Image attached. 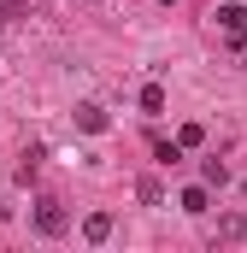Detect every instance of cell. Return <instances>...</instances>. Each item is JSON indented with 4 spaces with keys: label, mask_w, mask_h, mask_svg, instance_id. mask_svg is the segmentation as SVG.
I'll return each mask as SVG.
<instances>
[{
    "label": "cell",
    "mask_w": 247,
    "mask_h": 253,
    "mask_svg": "<svg viewBox=\"0 0 247 253\" xmlns=\"http://www.w3.org/2000/svg\"><path fill=\"white\" fill-rule=\"evenodd\" d=\"M36 230H41V236H65V206L53 200V194L36 200Z\"/></svg>",
    "instance_id": "obj_1"
},
{
    "label": "cell",
    "mask_w": 247,
    "mask_h": 253,
    "mask_svg": "<svg viewBox=\"0 0 247 253\" xmlns=\"http://www.w3.org/2000/svg\"><path fill=\"white\" fill-rule=\"evenodd\" d=\"M106 124H112V118H106V106H77V129H88V135H100Z\"/></svg>",
    "instance_id": "obj_2"
},
{
    "label": "cell",
    "mask_w": 247,
    "mask_h": 253,
    "mask_svg": "<svg viewBox=\"0 0 247 253\" xmlns=\"http://www.w3.org/2000/svg\"><path fill=\"white\" fill-rule=\"evenodd\" d=\"M82 236H88V242H106V236H112V212H88Z\"/></svg>",
    "instance_id": "obj_3"
},
{
    "label": "cell",
    "mask_w": 247,
    "mask_h": 253,
    "mask_svg": "<svg viewBox=\"0 0 247 253\" xmlns=\"http://www.w3.org/2000/svg\"><path fill=\"white\" fill-rule=\"evenodd\" d=\"M218 236H224V242H242V236H247V218H242V212H224V218H218Z\"/></svg>",
    "instance_id": "obj_4"
},
{
    "label": "cell",
    "mask_w": 247,
    "mask_h": 253,
    "mask_svg": "<svg viewBox=\"0 0 247 253\" xmlns=\"http://www.w3.org/2000/svg\"><path fill=\"white\" fill-rule=\"evenodd\" d=\"M218 24H224L230 36H242L247 30V6H218Z\"/></svg>",
    "instance_id": "obj_5"
},
{
    "label": "cell",
    "mask_w": 247,
    "mask_h": 253,
    "mask_svg": "<svg viewBox=\"0 0 247 253\" xmlns=\"http://www.w3.org/2000/svg\"><path fill=\"white\" fill-rule=\"evenodd\" d=\"M200 177H206L212 189H224V183H230V165H224V159H206V165H200Z\"/></svg>",
    "instance_id": "obj_6"
},
{
    "label": "cell",
    "mask_w": 247,
    "mask_h": 253,
    "mask_svg": "<svg viewBox=\"0 0 247 253\" xmlns=\"http://www.w3.org/2000/svg\"><path fill=\"white\" fill-rule=\"evenodd\" d=\"M141 112H165V88H159V83L141 88Z\"/></svg>",
    "instance_id": "obj_7"
},
{
    "label": "cell",
    "mask_w": 247,
    "mask_h": 253,
    "mask_svg": "<svg viewBox=\"0 0 247 253\" xmlns=\"http://www.w3.org/2000/svg\"><path fill=\"white\" fill-rule=\"evenodd\" d=\"M200 141H206V124H183L177 129V147H200Z\"/></svg>",
    "instance_id": "obj_8"
},
{
    "label": "cell",
    "mask_w": 247,
    "mask_h": 253,
    "mask_svg": "<svg viewBox=\"0 0 247 253\" xmlns=\"http://www.w3.org/2000/svg\"><path fill=\"white\" fill-rule=\"evenodd\" d=\"M183 212H206V189H183Z\"/></svg>",
    "instance_id": "obj_9"
}]
</instances>
